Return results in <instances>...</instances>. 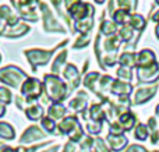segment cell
I'll use <instances>...</instances> for the list:
<instances>
[{
  "instance_id": "cell-13",
  "label": "cell",
  "mask_w": 159,
  "mask_h": 152,
  "mask_svg": "<svg viewBox=\"0 0 159 152\" xmlns=\"http://www.w3.org/2000/svg\"><path fill=\"white\" fill-rule=\"evenodd\" d=\"M30 31V27L27 24H22V22H18V24L13 25V27H7L3 34V36L6 38H20V36L25 35V34Z\"/></svg>"
},
{
  "instance_id": "cell-9",
  "label": "cell",
  "mask_w": 159,
  "mask_h": 152,
  "mask_svg": "<svg viewBox=\"0 0 159 152\" xmlns=\"http://www.w3.org/2000/svg\"><path fill=\"white\" fill-rule=\"evenodd\" d=\"M13 4H16V8L18 10L20 17H21L22 20L32 21V22L38 21V14L34 10L32 2H13Z\"/></svg>"
},
{
  "instance_id": "cell-1",
  "label": "cell",
  "mask_w": 159,
  "mask_h": 152,
  "mask_svg": "<svg viewBox=\"0 0 159 152\" xmlns=\"http://www.w3.org/2000/svg\"><path fill=\"white\" fill-rule=\"evenodd\" d=\"M43 87L46 95L50 101H53V103H60L61 101H64L69 94V87L63 80L57 77L55 74H45L43 77Z\"/></svg>"
},
{
  "instance_id": "cell-45",
  "label": "cell",
  "mask_w": 159,
  "mask_h": 152,
  "mask_svg": "<svg viewBox=\"0 0 159 152\" xmlns=\"http://www.w3.org/2000/svg\"><path fill=\"white\" fill-rule=\"evenodd\" d=\"M81 152H89V151H81Z\"/></svg>"
},
{
  "instance_id": "cell-34",
  "label": "cell",
  "mask_w": 159,
  "mask_h": 152,
  "mask_svg": "<svg viewBox=\"0 0 159 152\" xmlns=\"http://www.w3.org/2000/svg\"><path fill=\"white\" fill-rule=\"evenodd\" d=\"M131 38H133V28L124 25L120 29V39L121 41H130Z\"/></svg>"
},
{
  "instance_id": "cell-4",
  "label": "cell",
  "mask_w": 159,
  "mask_h": 152,
  "mask_svg": "<svg viewBox=\"0 0 159 152\" xmlns=\"http://www.w3.org/2000/svg\"><path fill=\"white\" fill-rule=\"evenodd\" d=\"M42 92H43V85H42V83L38 78L28 77L21 85V96L25 98L27 101H30V102L39 99Z\"/></svg>"
},
{
  "instance_id": "cell-20",
  "label": "cell",
  "mask_w": 159,
  "mask_h": 152,
  "mask_svg": "<svg viewBox=\"0 0 159 152\" xmlns=\"http://www.w3.org/2000/svg\"><path fill=\"white\" fill-rule=\"evenodd\" d=\"M119 123H120V126L123 127L124 131H129L133 128V126L135 124V117L134 114H131L130 112H124V113L120 114V117H119Z\"/></svg>"
},
{
  "instance_id": "cell-40",
  "label": "cell",
  "mask_w": 159,
  "mask_h": 152,
  "mask_svg": "<svg viewBox=\"0 0 159 152\" xmlns=\"http://www.w3.org/2000/svg\"><path fill=\"white\" fill-rule=\"evenodd\" d=\"M59 145H55V147H52V148H49V150H46V151H43V152H59Z\"/></svg>"
},
{
  "instance_id": "cell-2",
  "label": "cell",
  "mask_w": 159,
  "mask_h": 152,
  "mask_svg": "<svg viewBox=\"0 0 159 152\" xmlns=\"http://www.w3.org/2000/svg\"><path fill=\"white\" fill-rule=\"evenodd\" d=\"M57 128H59V134H67L71 142H81V140L84 138L81 124H80V122L75 116H69L66 119H63L59 123Z\"/></svg>"
},
{
  "instance_id": "cell-6",
  "label": "cell",
  "mask_w": 159,
  "mask_h": 152,
  "mask_svg": "<svg viewBox=\"0 0 159 152\" xmlns=\"http://www.w3.org/2000/svg\"><path fill=\"white\" fill-rule=\"evenodd\" d=\"M67 10H69V14L71 16V18L75 20V22L82 21L88 17H93V7L88 3L73 2V6H69Z\"/></svg>"
},
{
  "instance_id": "cell-30",
  "label": "cell",
  "mask_w": 159,
  "mask_h": 152,
  "mask_svg": "<svg viewBox=\"0 0 159 152\" xmlns=\"http://www.w3.org/2000/svg\"><path fill=\"white\" fill-rule=\"evenodd\" d=\"M11 92L8 88L6 87H0V103H4V105H8L11 102Z\"/></svg>"
},
{
  "instance_id": "cell-12",
  "label": "cell",
  "mask_w": 159,
  "mask_h": 152,
  "mask_svg": "<svg viewBox=\"0 0 159 152\" xmlns=\"http://www.w3.org/2000/svg\"><path fill=\"white\" fill-rule=\"evenodd\" d=\"M63 75H64V78L69 81L70 85H71L70 89H74L80 85V73L74 64H67L63 71Z\"/></svg>"
},
{
  "instance_id": "cell-38",
  "label": "cell",
  "mask_w": 159,
  "mask_h": 152,
  "mask_svg": "<svg viewBox=\"0 0 159 152\" xmlns=\"http://www.w3.org/2000/svg\"><path fill=\"white\" fill-rule=\"evenodd\" d=\"M75 145H74V142H71V141H69L66 145H64V151L63 152H75Z\"/></svg>"
},
{
  "instance_id": "cell-39",
  "label": "cell",
  "mask_w": 159,
  "mask_h": 152,
  "mask_svg": "<svg viewBox=\"0 0 159 152\" xmlns=\"http://www.w3.org/2000/svg\"><path fill=\"white\" fill-rule=\"evenodd\" d=\"M6 25H7V24H6V22L3 21V20H0V35H3V34H4L6 28H7Z\"/></svg>"
},
{
  "instance_id": "cell-23",
  "label": "cell",
  "mask_w": 159,
  "mask_h": 152,
  "mask_svg": "<svg viewBox=\"0 0 159 152\" xmlns=\"http://www.w3.org/2000/svg\"><path fill=\"white\" fill-rule=\"evenodd\" d=\"M92 25H93V17H88V18L82 20V21L75 22L74 28H75V31H80V32L84 35V34H89Z\"/></svg>"
},
{
  "instance_id": "cell-18",
  "label": "cell",
  "mask_w": 159,
  "mask_h": 152,
  "mask_svg": "<svg viewBox=\"0 0 159 152\" xmlns=\"http://www.w3.org/2000/svg\"><path fill=\"white\" fill-rule=\"evenodd\" d=\"M70 108L73 110H77V112H84L85 108H87V94L85 92H78V95L74 98V99L70 101Z\"/></svg>"
},
{
  "instance_id": "cell-41",
  "label": "cell",
  "mask_w": 159,
  "mask_h": 152,
  "mask_svg": "<svg viewBox=\"0 0 159 152\" xmlns=\"http://www.w3.org/2000/svg\"><path fill=\"white\" fill-rule=\"evenodd\" d=\"M0 152H17V150H14V148H8V147H4L0 150Z\"/></svg>"
},
{
  "instance_id": "cell-14",
  "label": "cell",
  "mask_w": 159,
  "mask_h": 152,
  "mask_svg": "<svg viewBox=\"0 0 159 152\" xmlns=\"http://www.w3.org/2000/svg\"><path fill=\"white\" fill-rule=\"evenodd\" d=\"M155 55L152 50L148 49H144L141 50L140 53L137 55V66L138 67H147V66H151V64L155 63Z\"/></svg>"
},
{
  "instance_id": "cell-5",
  "label": "cell",
  "mask_w": 159,
  "mask_h": 152,
  "mask_svg": "<svg viewBox=\"0 0 159 152\" xmlns=\"http://www.w3.org/2000/svg\"><path fill=\"white\" fill-rule=\"evenodd\" d=\"M56 49H50V50H41V49H31V50H25V56L28 57L32 67V71H35L38 66H45L48 61L50 60L52 55L55 53Z\"/></svg>"
},
{
  "instance_id": "cell-27",
  "label": "cell",
  "mask_w": 159,
  "mask_h": 152,
  "mask_svg": "<svg viewBox=\"0 0 159 152\" xmlns=\"http://www.w3.org/2000/svg\"><path fill=\"white\" fill-rule=\"evenodd\" d=\"M129 22H130V27H131L133 29H137V31L144 29V27H145V20H144L141 16H138V14H134V16L130 17Z\"/></svg>"
},
{
  "instance_id": "cell-29",
  "label": "cell",
  "mask_w": 159,
  "mask_h": 152,
  "mask_svg": "<svg viewBox=\"0 0 159 152\" xmlns=\"http://www.w3.org/2000/svg\"><path fill=\"white\" fill-rule=\"evenodd\" d=\"M147 137H148V128L145 124H138L135 128V138L140 140V141H145Z\"/></svg>"
},
{
  "instance_id": "cell-22",
  "label": "cell",
  "mask_w": 159,
  "mask_h": 152,
  "mask_svg": "<svg viewBox=\"0 0 159 152\" xmlns=\"http://www.w3.org/2000/svg\"><path fill=\"white\" fill-rule=\"evenodd\" d=\"M14 137H16V131H14V128L11 127L8 123L6 122H0V138L2 140H6V141H8V140H14Z\"/></svg>"
},
{
  "instance_id": "cell-37",
  "label": "cell",
  "mask_w": 159,
  "mask_h": 152,
  "mask_svg": "<svg viewBox=\"0 0 159 152\" xmlns=\"http://www.w3.org/2000/svg\"><path fill=\"white\" fill-rule=\"evenodd\" d=\"M126 152H147V150L144 147H141V145H131V147L129 148Z\"/></svg>"
},
{
  "instance_id": "cell-42",
  "label": "cell",
  "mask_w": 159,
  "mask_h": 152,
  "mask_svg": "<svg viewBox=\"0 0 159 152\" xmlns=\"http://www.w3.org/2000/svg\"><path fill=\"white\" fill-rule=\"evenodd\" d=\"M4 112H6V109H4V106L2 105V103H0V117L3 116V114H4Z\"/></svg>"
},
{
  "instance_id": "cell-35",
  "label": "cell",
  "mask_w": 159,
  "mask_h": 152,
  "mask_svg": "<svg viewBox=\"0 0 159 152\" xmlns=\"http://www.w3.org/2000/svg\"><path fill=\"white\" fill-rule=\"evenodd\" d=\"M117 77L121 78V80L130 81V80H131V71H130V69H127V67H123V66H121L120 69L117 70Z\"/></svg>"
},
{
  "instance_id": "cell-21",
  "label": "cell",
  "mask_w": 159,
  "mask_h": 152,
  "mask_svg": "<svg viewBox=\"0 0 159 152\" xmlns=\"http://www.w3.org/2000/svg\"><path fill=\"white\" fill-rule=\"evenodd\" d=\"M119 63L123 67H127V69H131L137 64V53L133 52H124L123 55L119 59Z\"/></svg>"
},
{
  "instance_id": "cell-36",
  "label": "cell",
  "mask_w": 159,
  "mask_h": 152,
  "mask_svg": "<svg viewBox=\"0 0 159 152\" xmlns=\"http://www.w3.org/2000/svg\"><path fill=\"white\" fill-rule=\"evenodd\" d=\"M80 147L82 151H88L91 147H93V140L91 137H84V140L80 142Z\"/></svg>"
},
{
  "instance_id": "cell-8",
  "label": "cell",
  "mask_w": 159,
  "mask_h": 152,
  "mask_svg": "<svg viewBox=\"0 0 159 152\" xmlns=\"http://www.w3.org/2000/svg\"><path fill=\"white\" fill-rule=\"evenodd\" d=\"M137 78L140 83H152L157 81L159 78V64L155 61L154 64L147 67H138V73H137Z\"/></svg>"
},
{
  "instance_id": "cell-43",
  "label": "cell",
  "mask_w": 159,
  "mask_h": 152,
  "mask_svg": "<svg viewBox=\"0 0 159 152\" xmlns=\"http://www.w3.org/2000/svg\"><path fill=\"white\" fill-rule=\"evenodd\" d=\"M154 21H159V11L154 16Z\"/></svg>"
},
{
  "instance_id": "cell-17",
  "label": "cell",
  "mask_w": 159,
  "mask_h": 152,
  "mask_svg": "<svg viewBox=\"0 0 159 152\" xmlns=\"http://www.w3.org/2000/svg\"><path fill=\"white\" fill-rule=\"evenodd\" d=\"M67 113V109L66 106L60 105V103H52V105L49 106V109H48V114H49V117L52 120H59V119H63L64 114Z\"/></svg>"
},
{
  "instance_id": "cell-32",
  "label": "cell",
  "mask_w": 159,
  "mask_h": 152,
  "mask_svg": "<svg viewBox=\"0 0 159 152\" xmlns=\"http://www.w3.org/2000/svg\"><path fill=\"white\" fill-rule=\"evenodd\" d=\"M89 43V34H84L75 41V43L73 45V49H81V47L87 46Z\"/></svg>"
},
{
  "instance_id": "cell-44",
  "label": "cell",
  "mask_w": 159,
  "mask_h": 152,
  "mask_svg": "<svg viewBox=\"0 0 159 152\" xmlns=\"http://www.w3.org/2000/svg\"><path fill=\"white\" fill-rule=\"evenodd\" d=\"M157 35H158V38H159V24H158V27H157Z\"/></svg>"
},
{
  "instance_id": "cell-25",
  "label": "cell",
  "mask_w": 159,
  "mask_h": 152,
  "mask_svg": "<svg viewBox=\"0 0 159 152\" xmlns=\"http://www.w3.org/2000/svg\"><path fill=\"white\" fill-rule=\"evenodd\" d=\"M41 126H42V128H45V133H48V134L59 133L57 126H56V122L55 120H52L50 117H43V119L41 120Z\"/></svg>"
},
{
  "instance_id": "cell-19",
  "label": "cell",
  "mask_w": 159,
  "mask_h": 152,
  "mask_svg": "<svg viewBox=\"0 0 159 152\" xmlns=\"http://www.w3.org/2000/svg\"><path fill=\"white\" fill-rule=\"evenodd\" d=\"M43 108L38 103H31L27 109H25V114L30 120H39L42 116H43Z\"/></svg>"
},
{
  "instance_id": "cell-15",
  "label": "cell",
  "mask_w": 159,
  "mask_h": 152,
  "mask_svg": "<svg viewBox=\"0 0 159 152\" xmlns=\"http://www.w3.org/2000/svg\"><path fill=\"white\" fill-rule=\"evenodd\" d=\"M131 89L133 88H131L130 84L123 83V81H113L110 91H112L115 95H119L120 98H123V96H129V94L131 92Z\"/></svg>"
},
{
  "instance_id": "cell-16",
  "label": "cell",
  "mask_w": 159,
  "mask_h": 152,
  "mask_svg": "<svg viewBox=\"0 0 159 152\" xmlns=\"http://www.w3.org/2000/svg\"><path fill=\"white\" fill-rule=\"evenodd\" d=\"M107 142H109L110 148L113 151H121L127 145V138L121 134V136H115V134H109L107 136Z\"/></svg>"
},
{
  "instance_id": "cell-46",
  "label": "cell",
  "mask_w": 159,
  "mask_h": 152,
  "mask_svg": "<svg viewBox=\"0 0 159 152\" xmlns=\"http://www.w3.org/2000/svg\"><path fill=\"white\" fill-rule=\"evenodd\" d=\"M0 60H2V56H0Z\"/></svg>"
},
{
  "instance_id": "cell-7",
  "label": "cell",
  "mask_w": 159,
  "mask_h": 152,
  "mask_svg": "<svg viewBox=\"0 0 159 152\" xmlns=\"http://www.w3.org/2000/svg\"><path fill=\"white\" fill-rule=\"evenodd\" d=\"M39 7H41L42 14H43V28H45V31H49V32H52V31L64 32V31H66L55 18H53L52 11L49 10V7L46 6V3H39Z\"/></svg>"
},
{
  "instance_id": "cell-31",
  "label": "cell",
  "mask_w": 159,
  "mask_h": 152,
  "mask_svg": "<svg viewBox=\"0 0 159 152\" xmlns=\"http://www.w3.org/2000/svg\"><path fill=\"white\" fill-rule=\"evenodd\" d=\"M87 130L89 131L91 134H99L102 131V122H91L87 123Z\"/></svg>"
},
{
  "instance_id": "cell-24",
  "label": "cell",
  "mask_w": 159,
  "mask_h": 152,
  "mask_svg": "<svg viewBox=\"0 0 159 152\" xmlns=\"http://www.w3.org/2000/svg\"><path fill=\"white\" fill-rule=\"evenodd\" d=\"M117 32V25H116L115 21H110V20H105L102 21L101 24V34L103 35H107V36H113Z\"/></svg>"
},
{
  "instance_id": "cell-3",
  "label": "cell",
  "mask_w": 159,
  "mask_h": 152,
  "mask_svg": "<svg viewBox=\"0 0 159 152\" xmlns=\"http://www.w3.org/2000/svg\"><path fill=\"white\" fill-rule=\"evenodd\" d=\"M27 78V74L17 66H7L0 70V81L6 85L13 87V88H17Z\"/></svg>"
},
{
  "instance_id": "cell-11",
  "label": "cell",
  "mask_w": 159,
  "mask_h": 152,
  "mask_svg": "<svg viewBox=\"0 0 159 152\" xmlns=\"http://www.w3.org/2000/svg\"><path fill=\"white\" fill-rule=\"evenodd\" d=\"M157 88H158V85L154 84L152 87H145V88L137 89L135 98H134V103L135 105H141V103L147 102L148 99H151V98L155 95V92H157Z\"/></svg>"
},
{
  "instance_id": "cell-28",
  "label": "cell",
  "mask_w": 159,
  "mask_h": 152,
  "mask_svg": "<svg viewBox=\"0 0 159 152\" xmlns=\"http://www.w3.org/2000/svg\"><path fill=\"white\" fill-rule=\"evenodd\" d=\"M66 57H67V50L64 49L63 52L60 53V55L57 56V57L55 59V61H53V64H52V71H53V74H57L59 71H60V67L64 64V60H66Z\"/></svg>"
},
{
  "instance_id": "cell-10",
  "label": "cell",
  "mask_w": 159,
  "mask_h": 152,
  "mask_svg": "<svg viewBox=\"0 0 159 152\" xmlns=\"http://www.w3.org/2000/svg\"><path fill=\"white\" fill-rule=\"evenodd\" d=\"M46 137V133L42 131L38 126H31L25 130V133L20 137V142L21 144H30V142L38 141V140H42Z\"/></svg>"
},
{
  "instance_id": "cell-26",
  "label": "cell",
  "mask_w": 159,
  "mask_h": 152,
  "mask_svg": "<svg viewBox=\"0 0 159 152\" xmlns=\"http://www.w3.org/2000/svg\"><path fill=\"white\" fill-rule=\"evenodd\" d=\"M130 17H131V16L129 14V11L119 8L117 11H115V13H113V21H115L116 24L124 25L127 21H130Z\"/></svg>"
},
{
  "instance_id": "cell-33",
  "label": "cell",
  "mask_w": 159,
  "mask_h": 152,
  "mask_svg": "<svg viewBox=\"0 0 159 152\" xmlns=\"http://www.w3.org/2000/svg\"><path fill=\"white\" fill-rule=\"evenodd\" d=\"M93 150H95V152H110L109 148L106 147V144H105V141L102 138L93 140Z\"/></svg>"
}]
</instances>
